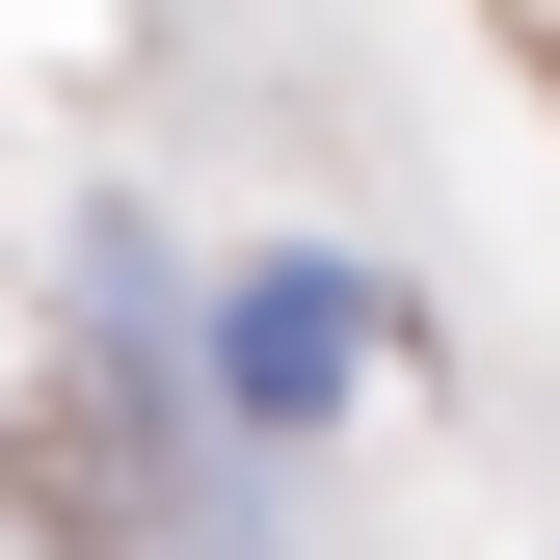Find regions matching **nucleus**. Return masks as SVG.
Segmentation results:
<instances>
[{"label":"nucleus","mask_w":560,"mask_h":560,"mask_svg":"<svg viewBox=\"0 0 560 560\" xmlns=\"http://www.w3.org/2000/svg\"><path fill=\"white\" fill-rule=\"evenodd\" d=\"M347 374H374V294H347L320 241H241V294H214V428L294 454V428H347Z\"/></svg>","instance_id":"nucleus-1"}]
</instances>
